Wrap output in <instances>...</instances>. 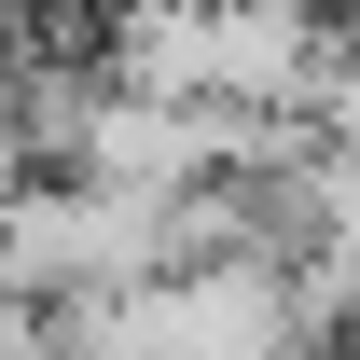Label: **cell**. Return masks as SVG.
Returning a JSON list of instances; mask_svg holds the SVG:
<instances>
[{
  "label": "cell",
  "mask_w": 360,
  "mask_h": 360,
  "mask_svg": "<svg viewBox=\"0 0 360 360\" xmlns=\"http://www.w3.org/2000/svg\"><path fill=\"white\" fill-rule=\"evenodd\" d=\"M0 291L14 305H84V291H153V236L125 194L84 180H28L0 194Z\"/></svg>",
  "instance_id": "cell-1"
},
{
  "label": "cell",
  "mask_w": 360,
  "mask_h": 360,
  "mask_svg": "<svg viewBox=\"0 0 360 360\" xmlns=\"http://www.w3.org/2000/svg\"><path fill=\"white\" fill-rule=\"evenodd\" d=\"M70 180H84V194H125V208L180 194V180H194L180 111H153V97H97V125H84V153H70Z\"/></svg>",
  "instance_id": "cell-2"
}]
</instances>
